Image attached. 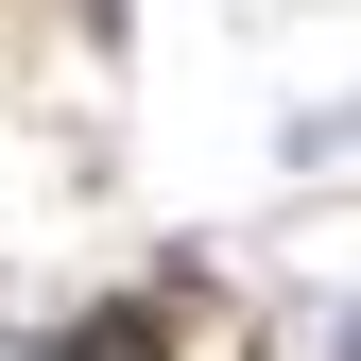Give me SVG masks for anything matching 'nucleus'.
I'll use <instances>...</instances> for the list:
<instances>
[{"label": "nucleus", "instance_id": "obj_1", "mask_svg": "<svg viewBox=\"0 0 361 361\" xmlns=\"http://www.w3.org/2000/svg\"><path fill=\"white\" fill-rule=\"evenodd\" d=\"M52 361H172V293H104V310H69Z\"/></svg>", "mask_w": 361, "mask_h": 361}, {"label": "nucleus", "instance_id": "obj_2", "mask_svg": "<svg viewBox=\"0 0 361 361\" xmlns=\"http://www.w3.org/2000/svg\"><path fill=\"white\" fill-rule=\"evenodd\" d=\"M86 18H121V0H86Z\"/></svg>", "mask_w": 361, "mask_h": 361}]
</instances>
